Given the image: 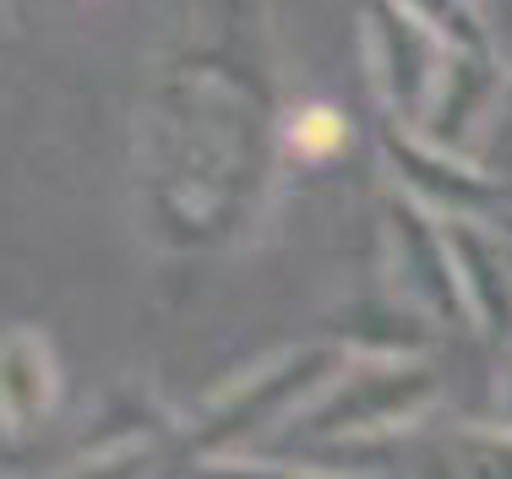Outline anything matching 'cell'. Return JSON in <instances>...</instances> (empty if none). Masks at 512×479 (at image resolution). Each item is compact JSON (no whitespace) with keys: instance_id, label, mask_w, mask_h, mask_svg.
Masks as SVG:
<instances>
[{"instance_id":"cell-1","label":"cell","mask_w":512,"mask_h":479,"mask_svg":"<svg viewBox=\"0 0 512 479\" xmlns=\"http://www.w3.org/2000/svg\"><path fill=\"white\" fill-rule=\"evenodd\" d=\"M436 392V376L425 365H365L349 382H338L322 403L300 420L306 436H338V431H365V425L409 420L425 398Z\"/></svg>"},{"instance_id":"cell-2","label":"cell","mask_w":512,"mask_h":479,"mask_svg":"<svg viewBox=\"0 0 512 479\" xmlns=\"http://www.w3.org/2000/svg\"><path fill=\"white\" fill-rule=\"evenodd\" d=\"M327 360H333L327 349H306V354H295V360H284L278 371H267L256 387H235L213 414H207V425L197 431V441H202V447H218V441L251 431L256 420H267V414L284 409L295 392H306V376L316 371V365H327Z\"/></svg>"},{"instance_id":"cell-3","label":"cell","mask_w":512,"mask_h":479,"mask_svg":"<svg viewBox=\"0 0 512 479\" xmlns=\"http://www.w3.org/2000/svg\"><path fill=\"white\" fill-rule=\"evenodd\" d=\"M371 39H376V49H382V88H387V98H393V109L404 120H414L420 115V98H425V88H431V49H425V39L409 28L404 17H398L393 6H376L371 11Z\"/></svg>"},{"instance_id":"cell-4","label":"cell","mask_w":512,"mask_h":479,"mask_svg":"<svg viewBox=\"0 0 512 479\" xmlns=\"http://www.w3.org/2000/svg\"><path fill=\"white\" fill-rule=\"evenodd\" d=\"M447 245H453V262L463 273V289H469V305L491 333H507L512 327V289H507V273H502V256L491 251V240L469 224H453L447 229Z\"/></svg>"},{"instance_id":"cell-5","label":"cell","mask_w":512,"mask_h":479,"mask_svg":"<svg viewBox=\"0 0 512 479\" xmlns=\"http://www.w3.org/2000/svg\"><path fill=\"white\" fill-rule=\"evenodd\" d=\"M6 431H22L28 420L50 414L55 403V360L39 333H11L6 338Z\"/></svg>"},{"instance_id":"cell-6","label":"cell","mask_w":512,"mask_h":479,"mask_svg":"<svg viewBox=\"0 0 512 479\" xmlns=\"http://www.w3.org/2000/svg\"><path fill=\"white\" fill-rule=\"evenodd\" d=\"M393 158L398 169H404V180L420 196H431L436 207H474L480 196H491L480 175H469V169H458L453 158H431L425 147H414L409 137H393Z\"/></svg>"},{"instance_id":"cell-7","label":"cell","mask_w":512,"mask_h":479,"mask_svg":"<svg viewBox=\"0 0 512 479\" xmlns=\"http://www.w3.org/2000/svg\"><path fill=\"white\" fill-rule=\"evenodd\" d=\"M404 6H414L431 28H442L447 39H453L463 55H485V33H480V17H474L463 0H404Z\"/></svg>"},{"instance_id":"cell-8","label":"cell","mask_w":512,"mask_h":479,"mask_svg":"<svg viewBox=\"0 0 512 479\" xmlns=\"http://www.w3.org/2000/svg\"><path fill=\"white\" fill-rule=\"evenodd\" d=\"M344 137H349L344 120H338L333 109H322V104H316V109H300L295 126H289V142H295L306 158H327L333 147H344Z\"/></svg>"}]
</instances>
